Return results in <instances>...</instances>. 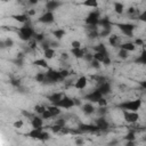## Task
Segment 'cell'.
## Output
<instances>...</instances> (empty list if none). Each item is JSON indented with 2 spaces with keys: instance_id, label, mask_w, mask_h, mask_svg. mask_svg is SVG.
Returning a JSON list of instances; mask_svg holds the SVG:
<instances>
[{
  "instance_id": "1",
  "label": "cell",
  "mask_w": 146,
  "mask_h": 146,
  "mask_svg": "<svg viewBox=\"0 0 146 146\" xmlns=\"http://www.w3.org/2000/svg\"><path fill=\"white\" fill-rule=\"evenodd\" d=\"M34 29L32 27V25L30 24V22L23 24L22 27L18 29V38L22 40V41H29L33 38V34H34Z\"/></svg>"
},
{
  "instance_id": "2",
  "label": "cell",
  "mask_w": 146,
  "mask_h": 146,
  "mask_svg": "<svg viewBox=\"0 0 146 146\" xmlns=\"http://www.w3.org/2000/svg\"><path fill=\"white\" fill-rule=\"evenodd\" d=\"M119 108L125 110V111H132V112H138L141 107V100L140 99H133V100H125L121 104L117 105Z\"/></svg>"
},
{
  "instance_id": "3",
  "label": "cell",
  "mask_w": 146,
  "mask_h": 146,
  "mask_svg": "<svg viewBox=\"0 0 146 146\" xmlns=\"http://www.w3.org/2000/svg\"><path fill=\"white\" fill-rule=\"evenodd\" d=\"M117 29L127 36H130L132 38L133 36V31L136 29V25L135 24H131V23H117L116 24Z\"/></svg>"
},
{
  "instance_id": "4",
  "label": "cell",
  "mask_w": 146,
  "mask_h": 146,
  "mask_svg": "<svg viewBox=\"0 0 146 146\" xmlns=\"http://www.w3.org/2000/svg\"><path fill=\"white\" fill-rule=\"evenodd\" d=\"M56 106L60 107V108H64V110H70L72 107H74V99L68 97V96H63L57 103H55Z\"/></svg>"
},
{
  "instance_id": "5",
  "label": "cell",
  "mask_w": 146,
  "mask_h": 146,
  "mask_svg": "<svg viewBox=\"0 0 146 146\" xmlns=\"http://www.w3.org/2000/svg\"><path fill=\"white\" fill-rule=\"evenodd\" d=\"M99 18H100L99 11L98 10H94V11H91V13H89L87 15V17L84 18V23L88 26H97Z\"/></svg>"
},
{
  "instance_id": "6",
  "label": "cell",
  "mask_w": 146,
  "mask_h": 146,
  "mask_svg": "<svg viewBox=\"0 0 146 146\" xmlns=\"http://www.w3.org/2000/svg\"><path fill=\"white\" fill-rule=\"evenodd\" d=\"M122 113H123V119L125 122L128 123H136L138 120H139V114L138 112H132V111H125V110H122Z\"/></svg>"
},
{
  "instance_id": "7",
  "label": "cell",
  "mask_w": 146,
  "mask_h": 146,
  "mask_svg": "<svg viewBox=\"0 0 146 146\" xmlns=\"http://www.w3.org/2000/svg\"><path fill=\"white\" fill-rule=\"evenodd\" d=\"M38 22L39 23H42V24H52L55 22V15L52 11H47L43 13L39 18H38Z\"/></svg>"
},
{
  "instance_id": "8",
  "label": "cell",
  "mask_w": 146,
  "mask_h": 146,
  "mask_svg": "<svg viewBox=\"0 0 146 146\" xmlns=\"http://www.w3.org/2000/svg\"><path fill=\"white\" fill-rule=\"evenodd\" d=\"M102 97H104V96L102 95V92H100L98 89H95L94 91H90L88 95H86L83 98H84V100H87V102H90V103H97Z\"/></svg>"
},
{
  "instance_id": "9",
  "label": "cell",
  "mask_w": 146,
  "mask_h": 146,
  "mask_svg": "<svg viewBox=\"0 0 146 146\" xmlns=\"http://www.w3.org/2000/svg\"><path fill=\"white\" fill-rule=\"evenodd\" d=\"M62 5H63V2L59 1V0H47L44 7H46V10H47V11H52V13H54V11L57 10Z\"/></svg>"
},
{
  "instance_id": "10",
  "label": "cell",
  "mask_w": 146,
  "mask_h": 146,
  "mask_svg": "<svg viewBox=\"0 0 146 146\" xmlns=\"http://www.w3.org/2000/svg\"><path fill=\"white\" fill-rule=\"evenodd\" d=\"M95 124L98 127L99 131H102V130H107V129L110 128V123H108V121H107L104 116H100V117L96 119Z\"/></svg>"
},
{
  "instance_id": "11",
  "label": "cell",
  "mask_w": 146,
  "mask_h": 146,
  "mask_svg": "<svg viewBox=\"0 0 146 146\" xmlns=\"http://www.w3.org/2000/svg\"><path fill=\"white\" fill-rule=\"evenodd\" d=\"M81 108H82V112H83V114L84 115H91V114H94L95 113V111H96V108H95V106H94V104L92 103H90V102H87V103H84L83 105H81Z\"/></svg>"
},
{
  "instance_id": "12",
  "label": "cell",
  "mask_w": 146,
  "mask_h": 146,
  "mask_svg": "<svg viewBox=\"0 0 146 146\" xmlns=\"http://www.w3.org/2000/svg\"><path fill=\"white\" fill-rule=\"evenodd\" d=\"M108 43H110V46H112V47H120V44L122 43V41H121V38H120L117 34L111 33V34L108 35Z\"/></svg>"
},
{
  "instance_id": "13",
  "label": "cell",
  "mask_w": 146,
  "mask_h": 146,
  "mask_svg": "<svg viewBox=\"0 0 146 146\" xmlns=\"http://www.w3.org/2000/svg\"><path fill=\"white\" fill-rule=\"evenodd\" d=\"M87 84H88V79H87V76L82 75V76H80V78L75 81L74 88H76V89H79V90H83V89L87 87Z\"/></svg>"
},
{
  "instance_id": "14",
  "label": "cell",
  "mask_w": 146,
  "mask_h": 146,
  "mask_svg": "<svg viewBox=\"0 0 146 146\" xmlns=\"http://www.w3.org/2000/svg\"><path fill=\"white\" fill-rule=\"evenodd\" d=\"M97 89L102 92L103 96H105V95H107V94L111 92V84H110V82L104 81V82L98 83V88H97Z\"/></svg>"
},
{
  "instance_id": "15",
  "label": "cell",
  "mask_w": 146,
  "mask_h": 146,
  "mask_svg": "<svg viewBox=\"0 0 146 146\" xmlns=\"http://www.w3.org/2000/svg\"><path fill=\"white\" fill-rule=\"evenodd\" d=\"M31 127H32V128H35V129L43 128V119H42L41 116L34 115V116L31 119Z\"/></svg>"
},
{
  "instance_id": "16",
  "label": "cell",
  "mask_w": 146,
  "mask_h": 146,
  "mask_svg": "<svg viewBox=\"0 0 146 146\" xmlns=\"http://www.w3.org/2000/svg\"><path fill=\"white\" fill-rule=\"evenodd\" d=\"M11 18H14L16 22H18L21 24H25V23L30 22V17L26 14H15V15H11Z\"/></svg>"
},
{
  "instance_id": "17",
  "label": "cell",
  "mask_w": 146,
  "mask_h": 146,
  "mask_svg": "<svg viewBox=\"0 0 146 146\" xmlns=\"http://www.w3.org/2000/svg\"><path fill=\"white\" fill-rule=\"evenodd\" d=\"M97 25H99L102 29H111L112 30V25H113V23L111 22V19L108 18V17H100L99 18V21H98V24Z\"/></svg>"
},
{
  "instance_id": "18",
  "label": "cell",
  "mask_w": 146,
  "mask_h": 146,
  "mask_svg": "<svg viewBox=\"0 0 146 146\" xmlns=\"http://www.w3.org/2000/svg\"><path fill=\"white\" fill-rule=\"evenodd\" d=\"M46 108L51 113V115H52L54 117L59 116V115L62 114V108H60V107H58V106H56L55 104H50V105L46 106Z\"/></svg>"
},
{
  "instance_id": "19",
  "label": "cell",
  "mask_w": 146,
  "mask_h": 146,
  "mask_svg": "<svg viewBox=\"0 0 146 146\" xmlns=\"http://www.w3.org/2000/svg\"><path fill=\"white\" fill-rule=\"evenodd\" d=\"M84 49L82 48V47H80V48H72L71 49V54L73 55V57L74 58H76V59H81L82 57H83V55H84Z\"/></svg>"
},
{
  "instance_id": "20",
  "label": "cell",
  "mask_w": 146,
  "mask_h": 146,
  "mask_svg": "<svg viewBox=\"0 0 146 146\" xmlns=\"http://www.w3.org/2000/svg\"><path fill=\"white\" fill-rule=\"evenodd\" d=\"M52 35H54V38L57 40V41H60L64 36H65V34H66V31L64 30V29H55L52 32Z\"/></svg>"
},
{
  "instance_id": "21",
  "label": "cell",
  "mask_w": 146,
  "mask_h": 146,
  "mask_svg": "<svg viewBox=\"0 0 146 146\" xmlns=\"http://www.w3.org/2000/svg\"><path fill=\"white\" fill-rule=\"evenodd\" d=\"M55 55H56V49H54L51 47H49V48L43 50V58L47 59V60L48 59H52L55 57Z\"/></svg>"
},
{
  "instance_id": "22",
  "label": "cell",
  "mask_w": 146,
  "mask_h": 146,
  "mask_svg": "<svg viewBox=\"0 0 146 146\" xmlns=\"http://www.w3.org/2000/svg\"><path fill=\"white\" fill-rule=\"evenodd\" d=\"M63 96H64V95L60 94V92H52V94H50V95L47 96V99H48L51 104H55V103H57Z\"/></svg>"
},
{
  "instance_id": "23",
  "label": "cell",
  "mask_w": 146,
  "mask_h": 146,
  "mask_svg": "<svg viewBox=\"0 0 146 146\" xmlns=\"http://www.w3.org/2000/svg\"><path fill=\"white\" fill-rule=\"evenodd\" d=\"M120 48H122V49H124V50H127V51H129V52H132V51L136 50V46H135L133 42H131V41L122 42V43L120 44Z\"/></svg>"
},
{
  "instance_id": "24",
  "label": "cell",
  "mask_w": 146,
  "mask_h": 146,
  "mask_svg": "<svg viewBox=\"0 0 146 146\" xmlns=\"http://www.w3.org/2000/svg\"><path fill=\"white\" fill-rule=\"evenodd\" d=\"M42 130H43V128H39V129L32 128V129L26 133V136L30 137V138H32V139H38V138H39V135H40V132H41Z\"/></svg>"
},
{
  "instance_id": "25",
  "label": "cell",
  "mask_w": 146,
  "mask_h": 146,
  "mask_svg": "<svg viewBox=\"0 0 146 146\" xmlns=\"http://www.w3.org/2000/svg\"><path fill=\"white\" fill-rule=\"evenodd\" d=\"M33 64L35 66H39V67H42V68H46V70L49 68V65L47 63V59H44V58H38V59H35L33 62Z\"/></svg>"
},
{
  "instance_id": "26",
  "label": "cell",
  "mask_w": 146,
  "mask_h": 146,
  "mask_svg": "<svg viewBox=\"0 0 146 146\" xmlns=\"http://www.w3.org/2000/svg\"><path fill=\"white\" fill-rule=\"evenodd\" d=\"M82 6L89 7V8H97L98 7V0H83L81 2Z\"/></svg>"
},
{
  "instance_id": "27",
  "label": "cell",
  "mask_w": 146,
  "mask_h": 146,
  "mask_svg": "<svg viewBox=\"0 0 146 146\" xmlns=\"http://www.w3.org/2000/svg\"><path fill=\"white\" fill-rule=\"evenodd\" d=\"M114 11L116 14H119V15L123 14V11H124V5L122 2H119V1L114 2Z\"/></svg>"
},
{
  "instance_id": "28",
  "label": "cell",
  "mask_w": 146,
  "mask_h": 146,
  "mask_svg": "<svg viewBox=\"0 0 146 146\" xmlns=\"http://www.w3.org/2000/svg\"><path fill=\"white\" fill-rule=\"evenodd\" d=\"M94 50H95V51H98V52H102V54H105V55L108 54V51H107L106 47L104 46V43H99V44L95 46V47H94Z\"/></svg>"
},
{
  "instance_id": "29",
  "label": "cell",
  "mask_w": 146,
  "mask_h": 146,
  "mask_svg": "<svg viewBox=\"0 0 146 146\" xmlns=\"http://www.w3.org/2000/svg\"><path fill=\"white\" fill-rule=\"evenodd\" d=\"M49 139H50V133H49L48 131H44V130H42V131L40 132L39 138H38V140H41V141H47V140H49Z\"/></svg>"
},
{
  "instance_id": "30",
  "label": "cell",
  "mask_w": 146,
  "mask_h": 146,
  "mask_svg": "<svg viewBox=\"0 0 146 146\" xmlns=\"http://www.w3.org/2000/svg\"><path fill=\"white\" fill-rule=\"evenodd\" d=\"M111 33H112V30L111 29H100V31H98V36H100V38H107Z\"/></svg>"
},
{
  "instance_id": "31",
  "label": "cell",
  "mask_w": 146,
  "mask_h": 146,
  "mask_svg": "<svg viewBox=\"0 0 146 146\" xmlns=\"http://www.w3.org/2000/svg\"><path fill=\"white\" fill-rule=\"evenodd\" d=\"M124 138L128 141H135L136 140V130H129Z\"/></svg>"
},
{
  "instance_id": "32",
  "label": "cell",
  "mask_w": 146,
  "mask_h": 146,
  "mask_svg": "<svg viewBox=\"0 0 146 146\" xmlns=\"http://www.w3.org/2000/svg\"><path fill=\"white\" fill-rule=\"evenodd\" d=\"M117 57L121 58V59H128V57H129V51H127V50L120 48V50L117 51Z\"/></svg>"
},
{
  "instance_id": "33",
  "label": "cell",
  "mask_w": 146,
  "mask_h": 146,
  "mask_svg": "<svg viewBox=\"0 0 146 146\" xmlns=\"http://www.w3.org/2000/svg\"><path fill=\"white\" fill-rule=\"evenodd\" d=\"M145 54H146V51L143 50V52L136 58V63H137V64H145V63H146V55H145Z\"/></svg>"
},
{
  "instance_id": "34",
  "label": "cell",
  "mask_w": 146,
  "mask_h": 146,
  "mask_svg": "<svg viewBox=\"0 0 146 146\" xmlns=\"http://www.w3.org/2000/svg\"><path fill=\"white\" fill-rule=\"evenodd\" d=\"M32 39H34L38 43H40V42H42V41L46 39V36H44V34H43V33H36V32H34L33 38H32Z\"/></svg>"
},
{
  "instance_id": "35",
  "label": "cell",
  "mask_w": 146,
  "mask_h": 146,
  "mask_svg": "<svg viewBox=\"0 0 146 146\" xmlns=\"http://www.w3.org/2000/svg\"><path fill=\"white\" fill-rule=\"evenodd\" d=\"M92 56H94V59L98 60L99 63H103V60H104V58H105L106 55L105 54H102V52H98V51H95V54H92Z\"/></svg>"
},
{
  "instance_id": "36",
  "label": "cell",
  "mask_w": 146,
  "mask_h": 146,
  "mask_svg": "<svg viewBox=\"0 0 146 146\" xmlns=\"http://www.w3.org/2000/svg\"><path fill=\"white\" fill-rule=\"evenodd\" d=\"M44 78H46V73H43V72H38V73L35 74V76H34L35 81L39 82V83H43Z\"/></svg>"
},
{
  "instance_id": "37",
  "label": "cell",
  "mask_w": 146,
  "mask_h": 146,
  "mask_svg": "<svg viewBox=\"0 0 146 146\" xmlns=\"http://www.w3.org/2000/svg\"><path fill=\"white\" fill-rule=\"evenodd\" d=\"M36 44L38 42L34 39H31L27 41V50H35L36 49Z\"/></svg>"
},
{
  "instance_id": "38",
  "label": "cell",
  "mask_w": 146,
  "mask_h": 146,
  "mask_svg": "<svg viewBox=\"0 0 146 146\" xmlns=\"http://www.w3.org/2000/svg\"><path fill=\"white\" fill-rule=\"evenodd\" d=\"M33 110H34V113H35V114H39V115H40V114L46 110V106H44V105H41V104H38V105H35V106L33 107Z\"/></svg>"
},
{
  "instance_id": "39",
  "label": "cell",
  "mask_w": 146,
  "mask_h": 146,
  "mask_svg": "<svg viewBox=\"0 0 146 146\" xmlns=\"http://www.w3.org/2000/svg\"><path fill=\"white\" fill-rule=\"evenodd\" d=\"M40 116H41L43 120H50V119H52V117H54V116L51 115V113H50V112H49L47 108H46V110H44V111H43V112L40 114Z\"/></svg>"
},
{
  "instance_id": "40",
  "label": "cell",
  "mask_w": 146,
  "mask_h": 146,
  "mask_svg": "<svg viewBox=\"0 0 146 146\" xmlns=\"http://www.w3.org/2000/svg\"><path fill=\"white\" fill-rule=\"evenodd\" d=\"M89 64H90V67L94 68V70H99V68L102 67V63H99V62L96 60V59H92Z\"/></svg>"
},
{
  "instance_id": "41",
  "label": "cell",
  "mask_w": 146,
  "mask_h": 146,
  "mask_svg": "<svg viewBox=\"0 0 146 146\" xmlns=\"http://www.w3.org/2000/svg\"><path fill=\"white\" fill-rule=\"evenodd\" d=\"M58 72H59V74H60V76L63 78V80H64V79H66V78H68V76L71 75L70 71H68V70H66V68H62V70H59Z\"/></svg>"
},
{
  "instance_id": "42",
  "label": "cell",
  "mask_w": 146,
  "mask_h": 146,
  "mask_svg": "<svg viewBox=\"0 0 146 146\" xmlns=\"http://www.w3.org/2000/svg\"><path fill=\"white\" fill-rule=\"evenodd\" d=\"M106 112H107L106 111V106H99V108L95 111V113H97L99 116H104L106 114Z\"/></svg>"
},
{
  "instance_id": "43",
  "label": "cell",
  "mask_w": 146,
  "mask_h": 146,
  "mask_svg": "<svg viewBox=\"0 0 146 146\" xmlns=\"http://www.w3.org/2000/svg\"><path fill=\"white\" fill-rule=\"evenodd\" d=\"M23 125H24V121H23L22 119L16 120V121L13 123V127H14L15 129H21V128H23Z\"/></svg>"
},
{
  "instance_id": "44",
  "label": "cell",
  "mask_w": 146,
  "mask_h": 146,
  "mask_svg": "<svg viewBox=\"0 0 146 146\" xmlns=\"http://www.w3.org/2000/svg\"><path fill=\"white\" fill-rule=\"evenodd\" d=\"M3 42H5V47H6V48H10V47H13V46L15 44V42H14V40H13L11 38H7V39H5Z\"/></svg>"
},
{
  "instance_id": "45",
  "label": "cell",
  "mask_w": 146,
  "mask_h": 146,
  "mask_svg": "<svg viewBox=\"0 0 146 146\" xmlns=\"http://www.w3.org/2000/svg\"><path fill=\"white\" fill-rule=\"evenodd\" d=\"M63 127H60V125H58V124H56V123H54L51 127H50V130L54 132V133H56V135H58V132L60 131V129H62Z\"/></svg>"
},
{
  "instance_id": "46",
  "label": "cell",
  "mask_w": 146,
  "mask_h": 146,
  "mask_svg": "<svg viewBox=\"0 0 146 146\" xmlns=\"http://www.w3.org/2000/svg\"><path fill=\"white\" fill-rule=\"evenodd\" d=\"M87 63H90L92 59H94V56H92V54L91 52H84V55H83V57H82Z\"/></svg>"
},
{
  "instance_id": "47",
  "label": "cell",
  "mask_w": 146,
  "mask_h": 146,
  "mask_svg": "<svg viewBox=\"0 0 146 146\" xmlns=\"http://www.w3.org/2000/svg\"><path fill=\"white\" fill-rule=\"evenodd\" d=\"M39 44H40V47L42 48V50H44V49H47V48H49V47H50V41L44 39V40H43L42 42H40Z\"/></svg>"
},
{
  "instance_id": "48",
  "label": "cell",
  "mask_w": 146,
  "mask_h": 146,
  "mask_svg": "<svg viewBox=\"0 0 146 146\" xmlns=\"http://www.w3.org/2000/svg\"><path fill=\"white\" fill-rule=\"evenodd\" d=\"M21 114H22L24 117H26V119H32V117L34 116L33 113H30L29 111H25V110H22V111H21Z\"/></svg>"
},
{
  "instance_id": "49",
  "label": "cell",
  "mask_w": 146,
  "mask_h": 146,
  "mask_svg": "<svg viewBox=\"0 0 146 146\" xmlns=\"http://www.w3.org/2000/svg\"><path fill=\"white\" fill-rule=\"evenodd\" d=\"M60 60L62 62H66V60H68L70 59V54L68 52H66V51H63L62 54H60Z\"/></svg>"
},
{
  "instance_id": "50",
  "label": "cell",
  "mask_w": 146,
  "mask_h": 146,
  "mask_svg": "<svg viewBox=\"0 0 146 146\" xmlns=\"http://www.w3.org/2000/svg\"><path fill=\"white\" fill-rule=\"evenodd\" d=\"M55 123H56V124H58V125H60V127H65V124H66V119H65V117L56 119Z\"/></svg>"
},
{
  "instance_id": "51",
  "label": "cell",
  "mask_w": 146,
  "mask_h": 146,
  "mask_svg": "<svg viewBox=\"0 0 146 146\" xmlns=\"http://www.w3.org/2000/svg\"><path fill=\"white\" fill-rule=\"evenodd\" d=\"M133 44H135V46H141V47H144L145 42H144L143 39H140V38H136L135 41H133Z\"/></svg>"
},
{
  "instance_id": "52",
  "label": "cell",
  "mask_w": 146,
  "mask_h": 146,
  "mask_svg": "<svg viewBox=\"0 0 146 146\" xmlns=\"http://www.w3.org/2000/svg\"><path fill=\"white\" fill-rule=\"evenodd\" d=\"M82 44H81V42L79 41V40H72L71 41V47L72 48H80Z\"/></svg>"
},
{
  "instance_id": "53",
  "label": "cell",
  "mask_w": 146,
  "mask_h": 146,
  "mask_svg": "<svg viewBox=\"0 0 146 146\" xmlns=\"http://www.w3.org/2000/svg\"><path fill=\"white\" fill-rule=\"evenodd\" d=\"M10 84H11V86H14L15 88H18L19 86H22L21 81H19V80H17V79H11V80H10Z\"/></svg>"
},
{
  "instance_id": "54",
  "label": "cell",
  "mask_w": 146,
  "mask_h": 146,
  "mask_svg": "<svg viewBox=\"0 0 146 146\" xmlns=\"http://www.w3.org/2000/svg\"><path fill=\"white\" fill-rule=\"evenodd\" d=\"M74 143H75V145H83L86 141H84V139L82 138V137H76L75 139H74Z\"/></svg>"
},
{
  "instance_id": "55",
  "label": "cell",
  "mask_w": 146,
  "mask_h": 146,
  "mask_svg": "<svg viewBox=\"0 0 146 146\" xmlns=\"http://www.w3.org/2000/svg\"><path fill=\"white\" fill-rule=\"evenodd\" d=\"M26 15H27L29 17L35 16V15H36V10H35V9H33V8H31V9H27V11H26Z\"/></svg>"
},
{
  "instance_id": "56",
  "label": "cell",
  "mask_w": 146,
  "mask_h": 146,
  "mask_svg": "<svg viewBox=\"0 0 146 146\" xmlns=\"http://www.w3.org/2000/svg\"><path fill=\"white\" fill-rule=\"evenodd\" d=\"M97 103H98V105H99V106H106V105H107V100H106L104 97H102Z\"/></svg>"
},
{
  "instance_id": "57",
  "label": "cell",
  "mask_w": 146,
  "mask_h": 146,
  "mask_svg": "<svg viewBox=\"0 0 146 146\" xmlns=\"http://www.w3.org/2000/svg\"><path fill=\"white\" fill-rule=\"evenodd\" d=\"M102 64H104V65H110V64H111L110 55H106V56H105V58H104V60H103V63H102Z\"/></svg>"
},
{
  "instance_id": "58",
  "label": "cell",
  "mask_w": 146,
  "mask_h": 146,
  "mask_svg": "<svg viewBox=\"0 0 146 146\" xmlns=\"http://www.w3.org/2000/svg\"><path fill=\"white\" fill-rule=\"evenodd\" d=\"M50 47L54 48V49H56V48L59 47V43H58L57 41H50Z\"/></svg>"
},
{
  "instance_id": "59",
  "label": "cell",
  "mask_w": 146,
  "mask_h": 146,
  "mask_svg": "<svg viewBox=\"0 0 146 146\" xmlns=\"http://www.w3.org/2000/svg\"><path fill=\"white\" fill-rule=\"evenodd\" d=\"M27 2H29L30 5H32V6H34V5H36V3L39 2V0H27Z\"/></svg>"
},
{
  "instance_id": "60",
  "label": "cell",
  "mask_w": 146,
  "mask_h": 146,
  "mask_svg": "<svg viewBox=\"0 0 146 146\" xmlns=\"http://www.w3.org/2000/svg\"><path fill=\"white\" fill-rule=\"evenodd\" d=\"M6 47H5V42H3V40H0V49H5Z\"/></svg>"
},
{
  "instance_id": "61",
  "label": "cell",
  "mask_w": 146,
  "mask_h": 146,
  "mask_svg": "<svg viewBox=\"0 0 146 146\" xmlns=\"http://www.w3.org/2000/svg\"><path fill=\"white\" fill-rule=\"evenodd\" d=\"M0 2H9V0H0Z\"/></svg>"
},
{
  "instance_id": "62",
  "label": "cell",
  "mask_w": 146,
  "mask_h": 146,
  "mask_svg": "<svg viewBox=\"0 0 146 146\" xmlns=\"http://www.w3.org/2000/svg\"><path fill=\"white\" fill-rule=\"evenodd\" d=\"M39 1H44V2H46V1H47V0H39Z\"/></svg>"
}]
</instances>
